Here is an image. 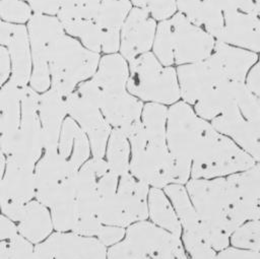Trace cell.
Here are the masks:
<instances>
[{"instance_id": "4316f807", "label": "cell", "mask_w": 260, "mask_h": 259, "mask_svg": "<svg viewBox=\"0 0 260 259\" xmlns=\"http://www.w3.org/2000/svg\"><path fill=\"white\" fill-rule=\"evenodd\" d=\"M57 151L74 172H77L91 154L86 134L70 117H67L62 125Z\"/></svg>"}, {"instance_id": "d590c367", "label": "cell", "mask_w": 260, "mask_h": 259, "mask_svg": "<svg viewBox=\"0 0 260 259\" xmlns=\"http://www.w3.org/2000/svg\"><path fill=\"white\" fill-rule=\"evenodd\" d=\"M0 259H34V244L17 234L0 243Z\"/></svg>"}, {"instance_id": "d6a6232c", "label": "cell", "mask_w": 260, "mask_h": 259, "mask_svg": "<svg viewBox=\"0 0 260 259\" xmlns=\"http://www.w3.org/2000/svg\"><path fill=\"white\" fill-rule=\"evenodd\" d=\"M131 149L130 143L123 131L112 128L105 152L109 169L119 178L129 173Z\"/></svg>"}, {"instance_id": "cb8c5ba5", "label": "cell", "mask_w": 260, "mask_h": 259, "mask_svg": "<svg viewBox=\"0 0 260 259\" xmlns=\"http://www.w3.org/2000/svg\"><path fill=\"white\" fill-rule=\"evenodd\" d=\"M55 259H107L108 248L95 237L72 232L52 233L48 238Z\"/></svg>"}, {"instance_id": "484cf974", "label": "cell", "mask_w": 260, "mask_h": 259, "mask_svg": "<svg viewBox=\"0 0 260 259\" xmlns=\"http://www.w3.org/2000/svg\"><path fill=\"white\" fill-rule=\"evenodd\" d=\"M21 90L10 78L0 88V148L5 156L11 150L20 123Z\"/></svg>"}, {"instance_id": "d6986e66", "label": "cell", "mask_w": 260, "mask_h": 259, "mask_svg": "<svg viewBox=\"0 0 260 259\" xmlns=\"http://www.w3.org/2000/svg\"><path fill=\"white\" fill-rule=\"evenodd\" d=\"M0 45L5 46L11 63L10 79L20 87L29 83L32 63L27 28L23 24L1 22Z\"/></svg>"}, {"instance_id": "ffe728a7", "label": "cell", "mask_w": 260, "mask_h": 259, "mask_svg": "<svg viewBox=\"0 0 260 259\" xmlns=\"http://www.w3.org/2000/svg\"><path fill=\"white\" fill-rule=\"evenodd\" d=\"M150 187L131 173L119 178L115 203L124 228L148 218V192Z\"/></svg>"}, {"instance_id": "7402d4cb", "label": "cell", "mask_w": 260, "mask_h": 259, "mask_svg": "<svg viewBox=\"0 0 260 259\" xmlns=\"http://www.w3.org/2000/svg\"><path fill=\"white\" fill-rule=\"evenodd\" d=\"M35 197V167L6 157V167L0 185V203L25 205Z\"/></svg>"}, {"instance_id": "6da1fadb", "label": "cell", "mask_w": 260, "mask_h": 259, "mask_svg": "<svg viewBox=\"0 0 260 259\" xmlns=\"http://www.w3.org/2000/svg\"><path fill=\"white\" fill-rule=\"evenodd\" d=\"M167 119L165 105L147 103L141 122L126 134L131 149L129 172L150 188L178 184L176 165L167 144Z\"/></svg>"}, {"instance_id": "83f0119b", "label": "cell", "mask_w": 260, "mask_h": 259, "mask_svg": "<svg viewBox=\"0 0 260 259\" xmlns=\"http://www.w3.org/2000/svg\"><path fill=\"white\" fill-rule=\"evenodd\" d=\"M16 229L21 237L34 245L45 241L54 230L49 207L36 199L29 201L16 222Z\"/></svg>"}, {"instance_id": "f6af8a7d", "label": "cell", "mask_w": 260, "mask_h": 259, "mask_svg": "<svg viewBox=\"0 0 260 259\" xmlns=\"http://www.w3.org/2000/svg\"><path fill=\"white\" fill-rule=\"evenodd\" d=\"M11 74V63L7 49L0 45V88L7 82Z\"/></svg>"}, {"instance_id": "277c9868", "label": "cell", "mask_w": 260, "mask_h": 259, "mask_svg": "<svg viewBox=\"0 0 260 259\" xmlns=\"http://www.w3.org/2000/svg\"><path fill=\"white\" fill-rule=\"evenodd\" d=\"M214 45L212 36L178 12L158 23L152 49L162 65L180 66L206 59Z\"/></svg>"}, {"instance_id": "1f68e13d", "label": "cell", "mask_w": 260, "mask_h": 259, "mask_svg": "<svg viewBox=\"0 0 260 259\" xmlns=\"http://www.w3.org/2000/svg\"><path fill=\"white\" fill-rule=\"evenodd\" d=\"M49 209L54 230L60 233L71 232L78 216L72 177L64 183L59 195Z\"/></svg>"}, {"instance_id": "4dcf8cb0", "label": "cell", "mask_w": 260, "mask_h": 259, "mask_svg": "<svg viewBox=\"0 0 260 259\" xmlns=\"http://www.w3.org/2000/svg\"><path fill=\"white\" fill-rule=\"evenodd\" d=\"M148 220L158 228L181 238L182 228L170 198L164 189L150 188L148 192Z\"/></svg>"}, {"instance_id": "ee69618b", "label": "cell", "mask_w": 260, "mask_h": 259, "mask_svg": "<svg viewBox=\"0 0 260 259\" xmlns=\"http://www.w3.org/2000/svg\"><path fill=\"white\" fill-rule=\"evenodd\" d=\"M245 83L260 105V57L248 72Z\"/></svg>"}, {"instance_id": "e0dca14e", "label": "cell", "mask_w": 260, "mask_h": 259, "mask_svg": "<svg viewBox=\"0 0 260 259\" xmlns=\"http://www.w3.org/2000/svg\"><path fill=\"white\" fill-rule=\"evenodd\" d=\"M156 26V20L145 10L132 7L120 31V55L126 61H131L149 52L153 45Z\"/></svg>"}, {"instance_id": "7a4b0ae2", "label": "cell", "mask_w": 260, "mask_h": 259, "mask_svg": "<svg viewBox=\"0 0 260 259\" xmlns=\"http://www.w3.org/2000/svg\"><path fill=\"white\" fill-rule=\"evenodd\" d=\"M185 188L214 250L219 252L229 247L232 234L244 220L237 210L226 177L190 179Z\"/></svg>"}, {"instance_id": "603a6c76", "label": "cell", "mask_w": 260, "mask_h": 259, "mask_svg": "<svg viewBox=\"0 0 260 259\" xmlns=\"http://www.w3.org/2000/svg\"><path fill=\"white\" fill-rule=\"evenodd\" d=\"M68 96L49 88L39 99V117L42 126L44 151L56 150L64 120L68 115Z\"/></svg>"}, {"instance_id": "2e32d148", "label": "cell", "mask_w": 260, "mask_h": 259, "mask_svg": "<svg viewBox=\"0 0 260 259\" xmlns=\"http://www.w3.org/2000/svg\"><path fill=\"white\" fill-rule=\"evenodd\" d=\"M68 115L86 134L92 156L105 157L112 127L99 106L75 89L68 98Z\"/></svg>"}, {"instance_id": "7bdbcfd3", "label": "cell", "mask_w": 260, "mask_h": 259, "mask_svg": "<svg viewBox=\"0 0 260 259\" xmlns=\"http://www.w3.org/2000/svg\"><path fill=\"white\" fill-rule=\"evenodd\" d=\"M215 259H260V253L248 249L229 246L217 252Z\"/></svg>"}, {"instance_id": "4fadbf2b", "label": "cell", "mask_w": 260, "mask_h": 259, "mask_svg": "<svg viewBox=\"0 0 260 259\" xmlns=\"http://www.w3.org/2000/svg\"><path fill=\"white\" fill-rule=\"evenodd\" d=\"M76 90L94 102L111 127L120 129L125 135L141 122L142 101L132 95L126 88L100 90L88 79L79 83Z\"/></svg>"}, {"instance_id": "ba28073f", "label": "cell", "mask_w": 260, "mask_h": 259, "mask_svg": "<svg viewBox=\"0 0 260 259\" xmlns=\"http://www.w3.org/2000/svg\"><path fill=\"white\" fill-rule=\"evenodd\" d=\"M100 59V53L86 49L73 37L63 35L50 58V88L62 95H70L78 83L93 76Z\"/></svg>"}, {"instance_id": "bcb514c9", "label": "cell", "mask_w": 260, "mask_h": 259, "mask_svg": "<svg viewBox=\"0 0 260 259\" xmlns=\"http://www.w3.org/2000/svg\"><path fill=\"white\" fill-rule=\"evenodd\" d=\"M16 223L3 214H0V243L16 236Z\"/></svg>"}, {"instance_id": "8d00e7d4", "label": "cell", "mask_w": 260, "mask_h": 259, "mask_svg": "<svg viewBox=\"0 0 260 259\" xmlns=\"http://www.w3.org/2000/svg\"><path fill=\"white\" fill-rule=\"evenodd\" d=\"M32 11L22 0H0V16L11 23H24L28 21Z\"/></svg>"}, {"instance_id": "f1b7e54d", "label": "cell", "mask_w": 260, "mask_h": 259, "mask_svg": "<svg viewBox=\"0 0 260 259\" xmlns=\"http://www.w3.org/2000/svg\"><path fill=\"white\" fill-rule=\"evenodd\" d=\"M212 53L218 58L229 78L234 82H245L248 72L258 60L255 52L217 41Z\"/></svg>"}, {"instance_id": "3957f363", "label": "cell", "mask_w": 260, "mask_h": 259, "mask_svg": "<svg viewBox=\"0 0 260 259\" xmlns=\"http://www.w3.org/2000/svg\"><path fill=\"white\" fill-rule=\"evenodd\" d=\"M202 25L217 42L260 52V18L252 0H203Z\"/></svg>"}, {"instance_id": "52a82bcc", "label": "cell", "mask_w": 260, "mask_h": 259, "mask_svg": "<svg viewBox=\"0 0 260 259\" xmlns=\"http://www.w3.org/2000/svg\"><path fill=\"white\" fill-rule=\"evenodd\" d=\"M107 259H189L181 238L148 219L130 224L122 241L108 247Z\"/></svg>"}, {"instance_id": "f907efd6", "label": "cell", "mask_w": 260, "mask_h": 259, "mask_svg": "<svg viewBox=\"0 0 260 259\" xmlns=\"http://www.w3.org/2000/svg\"><path fill=\"white\" fill-rule=\"evenodd\" d=\"M4 160H6V156H5V154L3 153V151L0 148V161H4Z\"/></svg>"}, {"instance_id": "30bf717a", "label": "cell", "mask_w": 260, "mask_h": 259, "mask_svg": "<svg viewBox=\"0 0 260 259\" xmlns=\"http://www.w3.org/2000/svg\"><path fill=\"white\" fill-rule=\"evenodd\" d=\"M207 123L185 102L168 108L167 144L176 165L178 184L185 185L191 179L193 150Z\"/></svg>"}, {"instance_id": "c3c4849f", "label": "cell", "mask_w": 260, "mask_h": 259, "mask_svg": "<svg viewBox=\"0 0 260 259\" xmlns=\"http://www.w3.org/2000/svg\"><path fill=\"white\" fill-rule=\"evenodd\" d=\"M5 167H6V160L0 161V185H1V182H2V179H3Z\"/></svg>"}, {"instance_id": "74e56055", "label": "cell", "mask_w": 260, "mask_h": 259, "mask_svg": "<svg viewBox=\"0 0 260 259\" xmlns=\"http://www.w3.org/2000/svg\"><path fill=\"white\" fill-rule=\"evenodd\" d=\"M134 7L145 10L155 20L172 17L177 10L176 0H130Z\"/></svg>"}, {"instance_id": "b9f144b4", "label": "cell", "mask_w": 260, "mask_h": 259, "mask_svg": "<svg viewBox=\"0 0 260 259\" xmlns=\"http://www.w3.org/2000/svg\"><path fill=\"white\" fill-rule=\"evenodd\" d=\"M24 1V0H22ZM34 13L55 16L58 14L64 0H25Z\"/></svg>"}, {"instance_id": "8fae6325", "label": "cell", "mask_w": 260, "mask_h": 259, "mask_svg": "<svg viewBox=\"0 0 260 259\" xmlns=\"http://www.w3.org/2000/svg\"><path fill=\"white\" fill-rule=\"evenodd\" d=\"M26 28L32 63L29 86L43 93L51 85L49 64L53 48L65 31L57 16L40 13H32Z\"/></svg>"}, {"instance_id": "ab89813d", "label": "cell", "mask_w": 260, "mask_h": 259, "mask_svg": "<svg viewBox=\"0 0 260 259\" xmlns=\"http://www.w3.org/2000/svg\"><path fill=\"white\" fill-rule=\"evenodd\" d=\"M202 1L203 0H176L177 9L192 23L202 25Z\"/></svg>"}, {"instance_id": "5bb4252c", "label": "cell", "mask_w": 260, "mask_h": 259, "mask_svg": "<svg viewBox=\"0 0 260 259\" xmlns=\"http://www.w3.org/2000/svg\"><path fill=\"white\" fill-rule=\"evenodd\" d=\"M40 93L26 85L21 90V115L9 154L20 164L35 167L44 153V139L39 117Z\"/></svg>"}, {"instance_id": "f35d334b", "label": "cell", "mask_w": 260, "mask_h": 259, "mask_svg": "<svg viewBox=\"0 0 260 259\" xmlns=\"http://www.w3.org/2000/svg\"><path fill=\"white\" fill-rule=\"evenodd\" d=\"M103 225L104 224L94 215H79L71 232L80 236L96 237Z\"/></svg>"}, {"instance_id": "60d3db41", "label": "cell", "mask_w": 260, "mask_h": 259, "mask_svg": "<svg viewBox=\"0 0 260 259\" xmlns=\"http://www.w3.org/2000/svg\"><path fill=\"white\" fill-rule=\"evenodd\" d=\"M125 228L104 224L95 238H98L102 242V244H104L108 248L122 241L125 237Z\"/></svg>"}, {"instance_id": "5b68a950", "label": "cell", "mask_w": 260, "mask_h": 259, "mask_svg": "<svg viewBox=\"0 0 260 259\" xmlns=\"http://www.w3.org/2000/svg\"><path fill=\"white\" fill-rule=\"evenodd\" d=\"M256 160L208 122L196 142L191 160V179H213L251 168Z\"/></svg>"}, {"instance_id": "ac0fdd59", "label": "cell", "mask_w": 260, "mask_h": 259, "mask_svg": "<svg viewBox=\"0 0 260 259\" xmlns=\"http://www.w3.org/2000/svg\"><path fill=\"white\" fill-rule=\"evenodd\" d=\"M75 173L57 149L44 151L35 166V199L50 207L59 195L64 183Z\"/></svg>"}, {"instance_id": "9a60e30c", "label": "cell", "mask_w": 260, "mask_h": 259, "mask_svg": "<svg viewBox=\"0 0 260 259\" xmlns=\"http://www.w3.org/2000/svg\"><path fill=\"white\" fill-rule=\"evenodd\" d=\"M176 71L180 96L190 106H194L215 87L232 81L213 53L204 60L180 65Z\"/></svg>"}, {"instance_id": "836d02e7", "label": "cell", "mask_w": 260, "mask_h": 259, "mask_svg": "<svg viewBox=\"0 0 260 259\" xmlns=\"http://www.w3.org/2000/svg\"><path fill=\"white\" fill-rule=\"evenodd\" d=\"M102 0H64L57 17L63 27L94 20Z\"/></svg>"}, {"instance_id": "44dd1931", "label": "cell", "mask_w": 260, "mask_h": 259, "mask_svg": "<svg viewBox=\"0 0 260 259\" xmlns=\"http://www.w3.org/2000/svg\"><path fill=\"white\" fill-rule=\"evenodd\" d=\"M237 210L244 222L260 218V163L226 177Z\"/></svg>"}, {"instance_id": "9c48e42d", "label": "cell", "mask_w": 260, "mask_h": 259, "mask_svg": "<svg viewBox=\"0 0 260 259\" xmlns=\"http://www.w3.org/2000/svg\"><path fill=\"white\" fill-rule=\"evenodd\" d=\"M127 90L148 103L173 105L179 101L180 87L177 71L162 65L153 53H144L129 61Z\"/></svg>"}, {"instance_id": "d4e9b609", "label": "cell", "mask_w": 260, "mask_h": 259, "mask_svg": "<svg viewBox=\"0 0 260 259\" xmlns=\"http://www.w3.org/2000/svg\"><path fill=\"white\" fill-rule=\"evenodd\" d=\"M132 8L130 0H102L94 21L102 31V51L116 53L120 46V31Z\"/></svg>"}, {"instance_id": "816d5d0a", "label": "cell", "mask_w": 260, "mask_h": 259, "mask_svg": "<svg viewBox=\"0 0 260 259\" xmlns=\"http://www.w3.org/2000/svg\"><path fill=\"white\" fill-rule=\"evenodd\" d=\"M0 23H1V19H0Z\"/></svg>"}, {"instance_id": "f546056e", "label": "cell", "mask_w": 260, "mask_h": 259, "mask_svg": "<svg viewBox=\"0 0 260 259\" xmlns=\"http://www.w3.org/2000/svg\"><path fill=\"white\" fill-rule=\"evenodd\" d=\"M129 67L126 60L117 53L105 55L100 59L98 69L90 80L100 90L126 88Z\"/></svg>"}, {"instance_id": "7dc6e473", "label": "cell", "mask_w": 260, "mask_h": 259, "mask_svg": "<svg viewBox=\"0 0 260 259\" xmlns=\"http://www.w3.org/2000/svg\"><path fill=\"white\" fill-rule=\"evenodd\" d=\"M34 259H55L53 249L47 239L34 245Z\"/></svg>"}, {"instance_id": "681fc988", "label": "cell", "mask_w": 260, "mask_h": 259, "mask_svg": "<svg viewBox=\"0 0 260 259\" xmlns=\"http://www.w3.org/2000/svg\"><path fill=\"white\" fill-rule=\"evenodd\" d=\"M254 5H255V8H256V11L258 13V16L260 18V0H252Z\"/></svg>"}, {"instance_id": "7c38bea8", "label": "cell", "mask_w": 260, "mask_h": 259, "mask_svg": "<svg viewBox=\"0 0 260 259\" xmlns=\"http://www.w3.org/2000/svg\"><path fill=\"white\" fill-rule=\"evenodd\" d=\"M164 191L179 217L181 241L189 259H215L217 252L210 243L207 230L195 210L185 185L171 184Z\"/></svg>"}, {"instance_id": "f5cc1de1", "label": "cell", "mask_w": 260, "mask_h": 259, "mask_svg": "<svg viewBox=\"0 0 260 259\" xmlns=\"http://www.w3.org/2000/svg\"><path fill=\"white\" fill-rule=\"evenodd\" d=\"M259 163H260V161H259Z\"/></svg>"}, {"instance_id": "e575fe53", "label": "cell", "mask_w": 260, "mask_h": 259, "mask_svg": "<svg viewBox=\"0 0 260 259\" xmlns=\"http://www.w3.org/2000/svg\"><path fill=\"white\" fill-rule=\"evenodd\" d=\"M231 245L260 253V218L241 224L231 236Z\"/></svg>"}, {"instance_id": "8992f818", "label": "cell", "mask_w": 260, "mask_h": 259, "mask_svg": "<svg viewBox=\"0 0 260 259\" xmlns=\"http://www.w3.org/2000/svg\"><path fill=\"white\" fill-rule=\"evenodd\" d=\"M210 124L260 161V105L245 82L237 85L232 99Z\"/></svg>"}]
</instances>
